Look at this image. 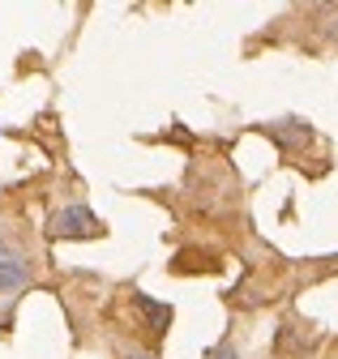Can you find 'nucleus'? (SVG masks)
<instances>
[{"mask_svg": "<svg viewBox=\"0 0 338 359\" xmlns=\"http://www.w3.org/2000/svg\"><path fill=\"white\" fill-rule=\"evenodd\" d=\"M52 236L56 240H95V236H103V222L86 205H65L52 214Z\"/></svg>", "mask_w": 338, "mask_h": 359, "instance_id": "1", "label": "nucleus"}, {"mask_svg": "<svg viewBox=\"0 0 338 359\" xmlns=\"http://www.w3.org/2000/svg\"><path fill=\"white\" fill-rule=\"evenodd\" d=\"M34 278V269L22 252H9V248H0V295H18L26 291Z\"/></svg>", "mask_w": 338, "mask_h": 359, "instance_id": "2", "label": "nucleus"}, {"mask_svg": "<svg viewBox=\"0 0 338 359\" xmlns=\"http://www.w3.org/2000/svg\"><path fill=\"white\" fill-rule=\"evenodd\" d=\"M270 133H274V142H278L283 150H304V146L313 142V128H309L304 120H283V124H274Z\"/></svg>", "mask_w": 338, "mask_h": 359, "instance_id": "3", "label": "nucleus"}, {"mask_svg": "<svg viewBox=\"0 0 338 359\" xmlns=\"http://www.w3.org/2000/svg\"><path fill=\"white\" fill-rule=\"evenodd\" d=\"M137 308L146 312V321H150L154 334H163L167 325H172V308H167V304H154L150 295H137Z\"/></svg>", "mask_w": 338, "mask_h": 359, "instance_id": "4", "label": "nucleus"}, {"mask_svg": "<svg viewBox=\"0 0 338 359\" xmlns=\"http://www.w3.org/2000/svg\"><path fill=\"white\" fill-rule=\"evenodd\" d=\"M210 359H240V355H236V346H231V342H223V346L210 351Z\"/></svg>", "mask_w": 338, "mask_h": 359, "instance_id": "5", "label": "nucleus"}, {"mask_svg": "<svg viewBox=\"0 0 338 359\" xmlns=\"http://www.w3.org/2000/svg\"><path fill=\"white\" fill-rule=\"evenodd\" d=\"M120 359H154V355H146V351H133V346H120Z\"/></svg>", "mask_w": 338, "mask_h": 359, "instance_id": "6", "label": "nucleus"}]
</instances>
